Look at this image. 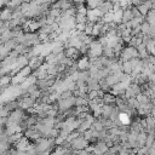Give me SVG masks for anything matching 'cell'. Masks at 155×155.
Listing matches in <instances>:
<instances>
[{
    "label": "cell",
    "mask_w": 155,
    "mask_h": 155,
    "mask_svg": "<svg viewBox=\"0 0 155 155\" xmlns=\"http://www.w3.org/2000/svg\"><path fill=\"white\" fill-rule=\"evenodd\" d=\"M101 4H102V0H86V7L88 10L98 8Z\"/></svg>",
    "instance_id": "cell-1"
},
{
    "label": "cell",
    "mask_w": 155,
    "mask_h": 155,
    "mask_svg": "<svg viewBox=\"0 0 155 155\" xmlns=\"http://www.w3.org/2000/svg\"><path fill=\"white\" fill-rule=\"evenodd\" d=\"M145 17H147V22H148L149 24L155 25V11H154V10H150Z\"/></svg>",
    "instance_id": "cell-2"
}]
</instances>
